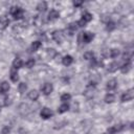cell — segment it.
Masks as SVG:
<instances>
[{
	"label": "cell",
	"mask_w": 134,
	"mask_h": 134,
	"mask_svg": "<svg viewBox=\"0 0 134 134\" xmlns=\"http://www.w3.org/2000/svg\"><path fill=\"white\" fill-rule=\"evenodd\" d=\"M10 15L13 16V18L15 20H20L23 18V15H24V9L20 6H13L10 7V10H9Z\"/></svg>",
	"instance_id": "cell-1"
},
{
	"label": "cell",
	"mask_w": 134,
	"mask_h": 134,
	"mask_svg": "<svg viewBox=\"0 0 134 134\" xmlns=\"http://www.w3.org/2000/svg\"><path fill=\"white\" fill-rule=\"evenodd\" d=\"M93 39H94V34H92V32H90V31L81 32L80 36H79V42H83V43H85V44L90 43Z\"/></svg>",
	"instance_id": "cell-2"
},
{
	"label": "cell",
	"mask_w": 134,
	"mask_h": 134,
	"mask_svg": "<svg viewBox=\"0 0 134 134\" xmlns=\"http://www.w3.org/2000/svg\"><path fill=\"white\" fill-rule=\"evenodd\" d=\"M94 93H95V83L91 82V83H89V85L87 86V88H86L84 94H85V96H86L87 98H92V97L94 96Z\"/></svg>",
	"instance_id": "cell-3"
},
{
	"label": "cell",
	"mask_w": 134,
	"mask_h": 134,
	"mask_svg": "<svg viewBox=\"0 0 134 134\" xmlns=\"http://www.w3.org/2000/svg\"><path fill=\"white\" fill-rule=\"evenodd\" d=\"M133 97H134V89L131 88V89H128L127 91H125V92L121 94V96H120V100H121L122 103H125V102L132 100Z\"/></svg>",
	"instance_id": "cell-4"
},
{
	"label": "cell",
	"mask_w": 134,
	"mask_h": 134,
	"mask_svg": "<svg viewBox=\"0 0 134 134\" xmlns=\"http://www.w3.org/2000/svg\"><path fill=\"white\" fill-rule=\"evenodd\" d=\"M124 128H125L124 125H114V126L109 127L106 130L105 134H116L117 132H120L121 130H124Z\"/></svg>",
	"instance_id": "cell-5"
},
{
	"label": "cell",
	"mask_w": 134,
	"mask_h": 134,
	"mask_svg": "<svg viewBox=\"0 0 134 134\" xmlns=\"http://www.w3.org/2000/svg\"><path fill=\"white\" fill-rule=\"evenodd\" d=\"M51 38L57 42V43H62V41L64 40V34L62 30H54L51 34Z\"/></svg>",
	"instance_id": "cell-6"
},
{
	"label": "cell",
	"mask_w": 134,
	"mask_h": 134,
	"mask_svg": "<svg viewBox=\"0 0 134 134\" xmlns=\"http://www.w3.org/2000/svg\"><path fill=\"white\" fill-rule=\"evenodd\" d=\"M52 115H53V112H52L49 108H47V107H43V108L41 109V111H40V116H41L43 119H48V118H50Z\"/></svg>",
	"instance_id": "cell-7"
},
{
	"label": "cell",
	"mask_w": 134,
	"mask_h": 134,
	"mask_svg": "<svg viewBox=\"0 0 134 134\" xmlns=\"http://www.w3.org/2000/svg\"><path fill=\"white\" fill-rule=\"evenodd\" d=\"M53 90V86L50 83H45L41 86V91L44 95H49Z\"/></svg>",
	"instance_id": "cell-8"
},
{
	"label": "cell",
	"mask_w": 134,
	"mask_h": 134,
	"mask_svg": "<svg viewBox=\"0 0 134 134\" xmlns=\"http://www.w3.org/2000/svg\"><path fill=\"white\" fill-rule=\"evenodd\" d=\"M59 18H60V13L54 8L50 9V12L48 14V20L49 21H54V20H57Z\"/></svg>",
	"instance_id": "cell-9"
},
{
	"label": "cell",
	"mask_w": 134,
	"mask_h": 134,
	"mask_svg": "<svg viewBox=\"0 0 134 134\" xmlns=\"http://www.w3.org/2000/svg\"><path fill=\"white\" fill-rule=\"evenodd\" d=\"M116 87H117V81H116L115 79H112V80L108 81L107 84H106V89L109 90V91L114 90Z\"/></svg>",
	"instance_id": "cell-10"
},
{
	"label": "cell",
	"mask_w": 134,
	"mask_h": 134,
	"mask_svg": "<svg viewBox=\"0 0 134 134\" xmlns=\"http://www.w3.org/2000/svg\"><path fill=\"white\" fill-rule=\"evenodd\" d=\"M9 24V19L6 16H1L0 17V29H5Z\"/></svg>",
	"instance_id": "cell-11"
},
{
	"label": "cell",
	"mask_w": 134,
	"mask_h": 134,
	"mask_svg": "<svg viewBox=\"0 0 134 134\" xmlns=\"http://www.w3.org/2000/svg\"><path fill=\"white\" fill-rule=\"evenodd\" d=\"M9 89H10V86L7 82L3 81L0 83V94H5L6 92H8Z\"/></svg>",
	"instance_id": "cell-12"
},
{
	"label": "cell",
	"mask_w": 134,
	"mask_h": 134,
	"mask_svg": "<svg viewBox=\"0 0 134 134\" xmlns=\"http://www.w3.org/2000/svg\"><path fill=\"white\" fill-rule=\"evenodd\" d=\"M22 66H23V61H22L20 58H16V59L13 61V64H12V68H14V69L18 70V69H20Z\"/></svg>",
	"instance_id": "cell-13"
},
{
	"label": "cell",
	"mask_w": 134,
	"mask_h": 134,
	"mask_svg": "<svg viewBox=\"0 0 134 134\" xmlns=\"http://www.w3.org/2000/svg\"><path fill=\"white\" fill-rule=\"evenodd\" d=\"M131 67H132L131 61H128V62H126L125 64H122L119 68H120V71H121L122 73H128V72L131 70Z\"/></svg>",
	"instance_id": "cell-14"
},
{
	"label": "cell",
	"mask_w": 134,
	"mask_h": 134,
	"mask_svg": "<svg viewBox=\"0 0 134 134\" xmlns=\"http://www.w3.org/2000/svg\"><path fill=\"white\" fill-rule=\"evenodd\" d=\"M27 96H28V98L30 99V100H37L38 98H39V92H38V90H36V89H32V90H30L29 92H28V94H27Z\"/></svg>",
	"instance_id": "cell-15"
},
{
	"label": "cell",
	"mask_w": 134,
	"mask_h": 134,
	"mask_svg": "<svg viewBox=\"0 0 134 134\" xmlns=\"http://www.w3.org/2000/svg\"><path fill=\"white\" fill-rule=\"evenodd\" d=\"M72 62H73V58H72L71 55H69V54L65 55V57L62 59V63H63V65L66 66V67L70 66V65L72 64Z\"/></svg>",
	"instance_id": "cell-16"
},
{
	"label": "cell",
	"mask_w": 134,
	"mask_h": 134,
	"mask_svg": "<svg viewBox=\"0 0 134 134\" xmlns=\"http://www.w3.org/2000/svg\"><path fill=\"white\" fill-rule=\"evenodd\" d=\"M118 68H119L118 63H117V62H112V63H110V64L108 65L107 70H108V72H115Z\"/></svg>",
	"instance_id": "cell-17"
},
{
	"label": "cell",
	"mask_w": 134,
	"mask_h": 134,
	"mask_svg": "<svg viewBox=\"0 0 134 134\" xmlns=\"http://www.w3.org/2000/svg\"><path fill=\"white\" fill-rule=\"evenodd\" d=\"M46 9H47V2L46 1H41V2L38 3V5H37V10L38 12L44 13Z\"/></svg>",
	"instance_id": "cell-18"
},
{
	"label": "cell",
	"mask_w": 134,
	"mask_h": 134,
	"mask_svg": "<svg viewBox=\"0 0 134 134\" xmlns=\"http://www.w3.org/2000/svg\"><path fill=\"white\" fill-rule=\"evenodd\" d=\"M104 100H105L106 104H111V103H113V102L115 100V95H114L113 93H107V94L105 95Z\"/></svg>",
	"instance_id": "cell-19"
},
{
	"label": "cell",
	"mask_w": 134,
	"mask_h": 134,
	"mask_svg": "<svg viewBox=\"0 0 134 134\" xmlns=\"http://www.w3.org/2000/svg\"><path fill=\"white\" fill-rule=\"evenodd\" d=\"M81 20H82L83 22H85V23L87 24L88 22H90V21L92 20V15H91L90 13H88V12H86V13H84V14H83V16H82V18H81Z\"/></svg>",
	"instance_id": "cell-20"
},
{
	"label": "cell",
	"mask_w": 134,
	"mask_h": 134,
	"mask_svg": "<svg viewBox=\"0 0 134 134\" xmlns=\"http://www.w3.org/2000/svg\"><path fill=\"white\" fill-rule=\"evenodd\" d=\"M69 110V105L67 103H63L59 108H58V113L62 114V113H65Z\"/></svg>",
	"instance_id": "cell-21"
},
{
	"label": "cell",
	"mask_w": 134,
	"mask_h": 134,
	"mask_svg": "<svg viewBox=\"0 0 134 134\" xmlns=\"http://www.w3.org/2000/svg\"><path fill=\"white\" fill-rule=\"evenodd\" d=\"M9 77H10L12 82H14V83H16V82H17V81L19 80V75H18V72H17V70H16V69L12 68V70H10V75H9Z\"/></svg>",
	"instance_id": "cell-22"
},
{
	"label": "cell",
	"mask_w": 134,
	"mask_h": 134,
	"mask_svg": "<svg viewBox=\"0 0 134 134\" xmlns=\"http://www.w3.org/2000/svg\"><path fill=\"white\" fill-rule=\"evenodd\" d=\"M41 46H42V42H40V41H35V42L31 43L30 51H37Z\"/></svg>",
	"instance_id": "cell-23"
},
{
	"label": "cell",
	"mask_w": 134,
	"mask_h": 134,
	"mask_svg": "<svg viewBox=\"0 0 134 134\" xmlns=\"http://www.w3.org/2000/svg\"><path fill=\"white\" fill-rule=\"evenodd\" d=\"M77 23L76 22H72V23H70L69 25H68V27H67V29H68V31L70 32V35H72L76 29H77Z\"/></svg>",
	"instance_id": "cell-24"
},
{
	"label": "cell",
	"mask_w": 134,
	"mask_h": 134,
	"mask_svg": "<svg viewBox=\"0 0 134 134\" xmlns=\"http://www.w3.org/2000/svg\"><path fill=\"white\" fill-rule=\"evenodd\" d=\"M119 54H120V51H119V49H116V48H112V49L110 50V52H109V55H110V58H112V59L117 58Z\"/></svg>",
	"instance_id": "cell-25"
},
{
	"label": "cell",
	"mask_w": 134,
	"mask_h": 134,
	"mask_svg": "<svg viewBox=\"0 0 134 134\" xmlns=\"http://www.w3.org/2000/svg\"><path fill=\"white\" fill-rule=\"evenodd\" d=\"M115 28H116V24H115L113 21H108V22H107L106 29H107L108 31H112V30H114Z\"/></svg>",
	"instance_id": "cell-26"
},
{
	"label": "cell",
	"mask_w": 134,
	"mask_h": 134,
	"mask_svg": "<svg viewBox=\"0 0 134 134\" xmlns=\"http://www.w3.org/2000/svg\"><path fill=\"white\" fill-rule=\"evenodd\" d=\"M18 90H19V92H20L21 94H23V93L27 90V85H26L25 83H20L19 86H18Z\"/></svg>",
	"instance_id": "cell-27"
},
{
	"label": "cell",
	"mask_w": 134,
	"mask_h": 134,
	"mask_svg": "<svg viewBox=\"0 0 134 134\" xmlns=\"http://www.w3.org/2000/svg\"><path fill=\"white\" fill-rule=\"evenodd\" d=\"M83 57H84V59H85V60H88V61L90 60V61H91V60L94 58V53H93L92 51H86V52L84 53V55H83Z\"/></svg>",
	"instance_id": "cell-28"
},
{
	"label": "cell",
	"mask_w": 134,
	"mask_h": 134,
	"mask_svg": "<svg viewBox=\"0 0 134 134\" xmlns=\"http://www.w3.org/2000/svg\"><path fill=\"white\" fill-rule=\"evenodd\" d=\"M70 99H71V94H69V93H64L61 95V100L63 103H67Z\"/></svg>",
	"instance_id": "cell-29"
},
{
	"label": "cell",
	"mask_w": 134,
	"mask_h": 134,
	"mask_svg": "<svg viewBox=\"0 0 134 134\" xmlns=\"http://www.w3.org/2000/svg\"><path fill=\"white\" fill-rule=\"evenodd\" d=\"M35 64H36L35 59H28V60L26 61V63H25V66H26L27 68H32Z\"/></svg>",
	"instance_id": "cell-30"
},
{
	"label": "cell",
	"mask_w": 134,
	"mask_h": 134,
	"mask_svg": "<svg viewBox=\"0 0 134 134\" xmlns=\"http://www.w3.org/2000/svg\"><path fill=\"white\" fill-rule=\"evenodd\" d=\"M1 133H2V134H9V133H10V127L4 126V127L2 128V130H1Z\"/></svg>",
	"instance_id": "cell-31"
},
{
	"label": "cell",
	"mask_w": 134,
	"mask_h": 134,
	"mask_svg": "<svg viewBox=\"0 0 134 134\" xmlns=\"http://www.w3.org/2000/svg\"><path fill=\"white\" fill-rule=\"evenodd\" d=\"M83 1H73V6L74 7H80V6H82L83 5Z\"/></svg>",
	"instance_id": "cell-32"
},
{
	"label": "cell",
	"mask_w": 134,
	"mask_h": 134,
	"mask_svg": "<svg viewBox=\"0 0 134 134\" xmlns=\"http://www.w3.org/2000/svg\"><path fill=\"white\" fill-rule=\"evenodd\" d=\"M0 111H1V106H0Z\"/></svg>",
	"instance_id": "cell-33"
}]
</instances>
